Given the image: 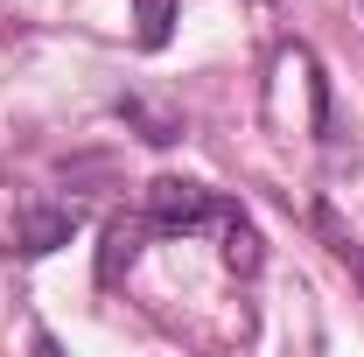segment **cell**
I'll return each mask as SVG.
<instances>
[{"label": "cell", "instance_id": "cell-1", "mask_svg": "<svg viewBox=\"0 0 364 357\" xmlns=\"http://www.w3.org/2000/svg\"><path fill=\"white\" fill-rule=\"evenodd\" d=\"M225 211H231V203L218 196V189H203V182H189V176H154V182H147V231L210 238Z\"/></svg>", "mask_w": 364, "mask_h": 357}, {"label": "cell", "instance_id": "cell-2", "mask_svg": "<svg viewBox=\"0 0 364 357\" xmlns=\"http://www.w3.org/2000/svg\"><path fill=\"white\" fill-rule=\"evenodd\" d=\"M210 238H218V260H225L238 280H252V273L267 267V238H259V224L245 218L238 203H231L225 218H218V231H210Z\"/></svg>", "mask_w": 364, "mask_h": 357}, {"label": "cell", "instance_id": "cell-3", "mask_svg": "<svg viewBox=\"0 0 364 357\" xmlns=\"http://www.w3.org/2000/svg\"><path fill=\"white\" fill-rule=\"evenodd\" d=\"M77 224H85V211H77V203H36V211H21V224H14V245L36 260V252H56Z\"/></svg>", "mask_w": 364, "mask_h": 357}, {"label": "cell", "instance_id": "cell-4", "mask_svg": "<svg viewBox=\"0 0 364 357\" xmlns=\"http://www.w3.org/2000/svg\"><path fill=\"white\" fill-rule=\"evenodd\" d=\"M140 231H147V218H119L112 231H105V252H98V280H105V287L119 280V267H134V252H140Z\"/></svg>", "mask_w": 364, "mask_h": 357}, {"label": "cell", "instance_id": "cell-5", "mask_svg": "<svg viewBox=\"0 0 364 357\" xmlns=\"http://www.w3.org/2000/svg\"><path fill=\"white\" fill-rule=\"evenodd\" d=\"M134 7H140V49H161L168 21H176V0H134Z\"/></svg>", "mask_w": 364, "mask_h": 357}]
</instances>
